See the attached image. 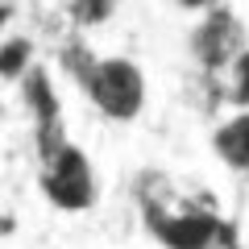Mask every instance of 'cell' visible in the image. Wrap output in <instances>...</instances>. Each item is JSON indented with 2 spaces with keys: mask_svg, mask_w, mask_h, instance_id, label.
Segmentation results:
<instances>
[{
  "mask_svg": "<svg viewBox=\"0 0 249 249\" xmlns=\"http://www.w3.org/2000/svg\"><path fill=\"white\" fill-rule=\"evenodd\" d=\"M245 50H249V29L237 17V9H229V4H212L208 13H199V21L187 34L191 62L212 79H220Z\"/></svg>",
  "mask_w": 249,
  "mask_h": 249,
  "instance_id": "277c9868",
  "label": "cell"
},
{
  "mask_svg": "<svg viewBox=\"0 0 249 249\" xmlns=\"http://www.w3.org/2000/svg\"><path fill=\"white\" fill-rule=\"evenodd\" d=\"M79 91L88 96V104L96 108L104 121L129 124L142 116L145 108V75L133 58L124 54H108V58H96L91 71L79 79Z\"/></svg>",
  "mask_w": 249,
  "mask_h": 249,
  "instance_id": "3957f363",
  "label": "cell"
},
{
  "mask_svg": "<svg viewBox=\"0 0 249 249\" xmlns=\"http://www.w3.org/2000/svg\"><path fill=\"white\" fill-rule=\"evenodd\" d=\"M220 88H224V104H229V108L249 112V50L220 75Z\"/></svg>",
  "mask_w": 249,
  "mask_h": 249,
  "instance_id": "ba28073f",
  "label": "cell"
},
{
  "mask_svg": "<svg viewBox=\"0 0 249 249\" xmlns=\"http://www.w3.org/2000/svg\"><path fill=\"white\" fill-rule=\"evenodd\" d=\"M212 150L237 175H249V112H232L216 124L212 133Z\"/></svg>",
  "mask_w": 249,
  "mask_h": 249,
  "instance_id": "5b68a950",
  "label": "cell"
},
{
  "mask_svg": "<svg viewBox=\"0 0 249 249\" xmlns=\"http://www.w3.org/2000/svg\"><path fill=\"white\" fill-rule=\"evenodd\" d=\"M133 199L162 249H232V229L216 216V208L183 196V187L162 170H142L133 178Z\"/></svg>",
  "mask_w": 249,
  "mask_h": 249,
  "instance_id": "6da1fadb",
  "label": "cell"
},
{
  "mask_svg": "<svg viewBox=\"0 0 249 249\" xmlns=\"http://www.w3.org/2000/svg\"><path fill=\"white\" fill-rule=\"evenodd\" d=\"M37 187L58 212H91L100 204V178L91 158L67 137L54 150L37 154Z\"/></svg>",
  "mask_w": 249,
  "mask_h": 249,
  "instance_id": "7a4b0ae2",
  "label": "cell"
},
{
  "mask_svg": "<svg viewBox=\"0 0 249 249\" xmlns=\"http://www.w3.org/2000/svg\"><path fill=\"white\" fill-rule=\"evenodd\" d=\"M34 67H37V42L29 34H4V42H0V79L9 88H21L34 75Z\"/></svg>",
  "mask_w": 249,
  "mask_h": 249,
  "instance_id": "8992f818",
  "label": "cell"
},
{
  "mask_svg": "<svg viewBox=\"0 0 249 249\" xmlns=\"http://www.w3.org/2000/svg\"><path fill=\"white\" fill-rule=\"evenodd\" d=\"M62 13H67L71 29L79 34V29L108 25V21L116 17V4H108V0H75V4H62Z\"/></svg>",
  "mask_w": 249,
  "mask_h": 249,
  "instance_id": "52a82bcc",
  "label": "cell"
}]
</instances>
